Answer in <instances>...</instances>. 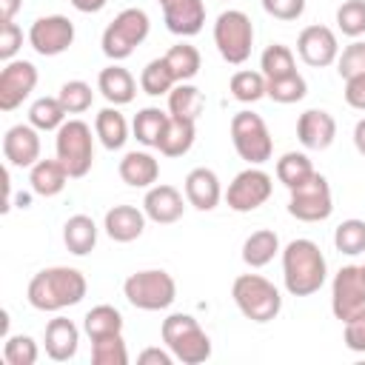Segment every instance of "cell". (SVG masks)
I'll list each match as a JSON object with an SVG mask.
<instances>
[{
  "instance_id": "44dd1931",
  "label": "cell",
  "mask_w": 365,
  "mask_h": 365,
  "mask_svg": "<svg viewBox=\"0 0 365 365\" xmlns=\"http://www.w3.org/2000/svg\"><path fill=\"white\" fill-rule=\"evenodd\" d=\"M43 345H46L48 359L68 362V359H74V354L80 348V328L66 317H54V319L46 322Z\"/></svg>"
},
{
  "instance_id": "d590c367",
  "label": "cell",
  "mask_w": 365,
  "mask_h": 365,
  "mask_svg": "<svg viewBox=\"0 0 365 365\" xmlns=\"http://www.w3.org/2000/svg\"><path fill=\"white\" fill-rule=\"evenodd\" d=\"M66 117H68V111L63 108L60 97H37L29 108V123L37 131H57L66 123Z\"/></svg>"
},
{
  "instance_id": "277c9868",
  "label": "cell",
  "mask_w": 365,
  "mask_h": 365,
  "mask_svg": "<svg viewBox=\"0 0 365 365\" xmlns=\"http://www.w3.org/2000/svg\"><path fill=\"white\" fill-rule=\"evenodd\" d=\"M231 299L245 319L259 325L277 319V314L282 311L279 288L259 274H240L231 285Z\"/></svg>"
},
{
  "instance_id": "8d00e7d4",
  "label": "cell",
  "mask_w": 365,
  "mask_h": 365,
  "mask_svg": "<svg viewBox=\"0 0 365 365\" xmlns=\"http://www.w3.org/2000/svg\"><path fill=\"white\" fill-rule=\"evenodd\" d=\"M231 97L237 103H257L265 97V88H268V80L262 71H251V68H240L231 74Z\"/></svg>"
},
{
  "instance_id": "f5cc1de1",
  "label": "cell",
  "mask_w": 365,
  "mask_h": 365,
  "mask_svg": "<svg viewBox=\"0 0 365 365\" xmlns=\"http://www.w3.org/2000/svg\"><path fill=\"white\" fill-rule=\"evenodd\" d=\"M77 11H83V14H97V11H103L106 9V3L108 0H68Z\"/></svg>"
},
{
  "instance_id": "7a4b0ae2",
  "label": "cell",
  "mask_w": 365,
  "mask_h": 365,
  "mask_svg": "<svg viewBox=\"0 0 365 365\" xmlns=\"http://www.w3.org/2000/svg\"><path fill=\"white\" fill-rule=\"evenodd\" d=\"M328 279L325 254L314 240H291L282 248V282L291 297H311Z\"/></svg>"
},
{
  "instance_id": "7402d4cb",
  "label": "cell",
  "mask_w": 365,
  "mask_h": 365,
  "mask_svg": "<svg viewBox=\"0 0 365 365\" xmlns=\"http://www.w3.org/2000/svg\"><path fill=\"white\" fill-rule=\"evenodd\" d=\"M145 211L137 205H114L103 217V228L114 242H134L145 231Z\"/></svg>"
},
{
  "instance_id": "4316f807",
  "label": "cell",
  "mask_w": 365,
  "mask_h": 365,
  "mask_svg": "<svg viewBox=\"0 0 365 365\" xmlns=\"http://www.w3.org/2000/svg\"><path fill=\"white\" fill-rule=\"evenodd\" d=\"M168 120H171L168 111H163V108H157V106H145V108H140V111L134 114L131 131H134V137H137L140 145L157 148L160 140H163V134H165Z\"/></svg>"
},
{
  "instance_id": "484cf974",
  "label": "cell",
  "mask_w": 365,
  "mask_h": 365,
  "mask_svg": "<svg viewBox=\"0 0 365 365\" xmlns=\"http://www.w3.org/2000/svg\"><path fill=\"white\" fill-rule=\"evenodd\" d=\"M94 134L108 151H120L128 140V123L120 114V106H106L94 117Z\"/></svg>"
},
{
  "instance_id": "9a60e30c",
  "label": "cell",
  "mask_w": 365,
  "mask_h": 365,
  "mask_svg": "<svg viewBox=\"0 0 365 365\" xmlns=\"http://www.w3.org/2000/svg\"><path fill=\"white\" fill-rule=\"evenodd\" d=\"M297 54L311 68H325L339 57V40L328 26H305L297 37Z\"/></svg>"
},
{
  "instance_id": "681fc988",
  "label": "cell",
  "mask_w": 365,
  "mask_h": 365,
  "mask_svg": "<svg viewBox=\"0 0 365 365\" xmlns=\"http://www.w3.org/2000/svg\"><path fill=\"white\" fill-rule=\"evenodd\" d=\"M345 103L356 111H365V74H356V77H348L345 80Z\"/></svg>"
},
{
  "instance_id": "7dc6e473",
  "label": "cell",
  "mask_w": 365,
  "mask_h": 365,
  "mask_svg": "<svg viewBox=\"0 0 365 365\" xmlns=\"http://www.w3.org/2000/svg\"><path fill=\"white\" fill-rule=\"evenodd\" d=\"M23 48V29L11 23H0V60H14V54Z\"/></svg>"
},
{
  "instance_id": "f6af8a7d",
  "label": "cell",
  "mask_w": 365,
  "mask_h": 365,
  "mask_svg": "<svg viewBox=\"0 0 365 365\" xmlns=\"http://www.w3.org/2000/svg\"><path fill=\"white\" fill-rule=\"evenodd\" d=\"M336 74L342 80L356 77V74H365V40H354V43H348L339 51V57H336Z\"/></svg>"
},
{
  "instance_id": "c3c4849f",
  "label": "cell",
  "mask_w": 365,
  "mask_h": 365,
  "mask_svg": "<svg viewBox=\"0 0 365 365\" xmlns=\"http://www.w3.org/2000/svg\"><path fill=\"white\" fill-rule=\"evenodd\" d=\"M342 339H345V348L354 351V354H365V308L351 317L345 322V331H342Z\"/></svg>"
},
{
  "instance_id": "b9f144b4",
  "label": "cell",
  "mask_w": 365,
  "mask_h": 365,
  "mask_svg": "<svg viewBox=\"0 0 365 365\" xmlns=\"http://www.w3.org/2000/svg\"><path fill=\"white\" fill-rule=\"evenodd\" d=\"M91 362L94 365H128V351L123 334H111L91 342Z\"/></svg>"
},
{
  "instance_id": "f546056e",
  "label": "cell",
  "mask_w": 365,
  "mask_h": 365,
  "mask_svg": "<svg viewBox=\"0 0 365 365\" xmlns=\"http://www.w3.org/2000/svg\"><path fill=\"white\" fill-rule=\"evenodd\" d=\"M194 137H197V123L194 120H182V117H171L168 125H165V134L157 145V151L163 157H182L191 151L194 145Z\"/></svg>"
},
{
  "instance_id": "30bf717a",
  "label": "cell",
  "mask_w": 365,
  "mask_h": 365,
  "mask_svg": "<svg viewBox=\"0 0 365 365\" xmlns=\"http://www.w3.org/2000/svg\"><path fill=\"white\" fill-rule=\"evenodd\" d=\"M331 211H334V194L322 174H314L302 185L291 188L288 214L297 217L299 222H322L331 217Z\"/></svg>"
},
{
  "instance_id": "1f68e13d",
  "label": "cell",
  "mask_w": 365,
  "mask_h": 365,
  "mask_svg": "<svg viewBox=\"0 0 365 365\" xmlns=\"http://www.w3.org/2000/svg\"><path fill=\"white\" fill-rule=\"evenodd\" d=\"M277 180L291 191L297 185H302L305 180H311L317 171H314V163L305 151H285L279 160H277Z\"/></svg>"
},
{
  "instance_id": "f907efd6",
  "label": "cell",
  "mask_w": 365,
  "mask_h": 365,
  "mask_svg": "<svg viewBox=\"0 0 365 365\" xmlns=\"http://www.w3.org/2000/svg\"><path fill=\"white\" fill-rule=\"evenodd\" d=\"M137 362L140 365H171L174 362V354L165 348H145V351H140L137 354Z\"/></svg>"
},
{
  "instance_id": "d4e9b609",
  "label": "cell",
  "mask_w": 365,
  "mask_h": 365,
  "mask_svg": "<svg viewBox=\"0 0 365 365\" xmlns=\"http://www.w3.org/2000/svg\"><path fill=\"white\" fill-rule=\"evenodd\" d=\"M68 171L66 165L54 157V160H37L31 168H29V185L37 197H57L66 182H68Z\"/></svg>"
},
{
  "instance_id": "e0dca14e",
  "label": "cell",
  "mask_w": 365,
  "mask_h": 365,
  "mask_svg": "<svg viewBox=\"0 0 365 365\" xmlns=\"http://www.w3.org/2000/svg\"><path fill=\"white\" fill-rule=\"evenodd\" d=\"M185 202H188V200H182V194H180L174 185H168V182H154L151 188H145L143 211H145V217H148L151 222H157V225H171V222H177V220L182 217Z\"/></svg>"
},
{
  "instance_id": "f35d334b",
  "label": "cell",
  "mask_w": 365,
  "mask_h": 365,
  "mask_svg": "<svg viewBox=\"0 0 365 365\" xmlns=\"http://www.w3.org/2000/svg\"><path fill=\"white\" fill-rule=\"evenodd\" d=\"M305 94H308V83H305V77L299 71L277 77V80H268V88H265V97H271L274 103H282V106L299 103Z\"/></svg>"
},
{
  "instance_id": "d6a6232c",
  "label": "cell",
  "mask_w": 365,
  "mask_h": 365,
  "mask_svg": "<svg viewBox=\"0 0 365 365\" xmlns=\"http://www.w3.org/2000/svg\"><path fill=\"white\" fill-rule=\"evenodd\" d=\"M83 331L86 336L94 342V339H103V336H111V334H123V314L114 308V305H94L86 317H83Z\"/></svg>"
},
{
  "instance_id": "8fae6325",
  "label": "cell",
  "mask_w": 365,
  "mask_h": 365,
  "mask_svg": "<svg viewBox=\"0 0 365 365\" xmlns=\"http://www.w3.org/2000/svg\"><path fill=\"white\" fill-rule=\"evenodd\" d=\"M274 191V180L271 174H265L259 165H248L242 168L231 182H228V191H225V202L231 211L237 214H248V211H257L259 205L268 202Z\"/></svg>"
},
{
  "instance_id": "83f0119b",
  "label": "cell",
  "mask_w": 365,
  "mask_h": 365,
  "mask_svg": "<svg viewBox=\"0 0 365 365\" xmlns=\"http://www.w3.org/2000/svg\"><path fill=\"white\" fill-rule=\"evenodd\" d=\"M97 231L100 228L88 214H74L63 225V242L74 257H86L97 245Z\"/></svg>"
},
{
  "instance_id": "3957f363",
  "label": "cell",
  "mask_w": 365,
  "mask_h": 365,
  "mask_svg": "<svg viewBox=\"0 0 365 365\" xmlns=\"http://www.w3.org/2000/svg\"><path fill=\"white\" fill-rule=\"evenodd\" d=\"M160 336L165 348L174 354V359H180L182 365H200L211 356V336L191 314H168L160 325Z\"/></svg>"
},
{
  "instance_id": "9c48e42d",
  "label": "cell",
  "mask_w": 365,
  "mask_h": 365,
  "mask_svg": "<svg viewBox=\"0 0 365 365\" xmlns=\"http://www.w3.org/2000/svg\"><path fill=\"white\" fill-rule=\"evenodd\" d=\"M231 143H234V151L248 165H262L274 154V140H271L265 120L248 108H242L231 117Z\"/></svg>"
},
{
  "instance_id": "ee69618b",
  "label": "cell",
  "mask_w": 365,
  "mask_h": 365,
  "mask_svg": "<svg viewBox=\"0 0 365 365\" xmlns=\"http://www.w3.org/2000/svg\"><path fill=\"white\" fill-rule=\"evenodd\" d=\"M336 29L345 37L359 40L365 34V0H345L336 9Z\"/></svg>"
},
{
  "instance_id": "5bb4252c",
  "label": "cell",
  "mask_w": 365,
  "mask_h": 365,
  "mask_svg": "<svg viewBox=\"0 0 365 365\" xmlns=\"http://www.w3.org/2000/svg\"><path fill=\"white\" fill-rule=\"evenodd\" d=\"M40 74L31 60H9L0 71V111H14L34 91Z\"/></svg>"
},
{
  "instance_id": "7c38bea8",
  "label": "cell",
  "mask_w": 365,
  "mask_h": 365,
  "mask_svg": "<svg viewBox=\"0 0 365 365\" xmlns=\"http://www.w3.org/2000/svg\"><path fill=\"white\" fill-rule=\"evenodd\" d=\"M365 308V277L362 265H342L331 282V311L345 325Z\"/></svg>"
},
{
  "instance_id": "e575fe53",
  "label": "cell",
  "mask_w": 365,
  "mask_h": 365,
  "mask_svg": "<svg viewBox=\"0 0 365 365\" xmlns=\"http://www.w3.org/2000/svg\"><path fill=\"white\" fill-rule=\"evenodd\" d=\"M174 86H177V77H174V71L168 68L165 57H154V60H148L145 68L140 71V88H143L148 97L168 94Z\"/></svg>"
},
{
  "instance_id": "9f6ffc18",
  "label": "cell",
  "mask_w": 365,
  "mask_h": 365,
  "mask_svg": "<svg viewBox=\"0 0 365 365\" xmlns=\"http://www.w3.org/2000/svg\"><path fill=\"white\" fill-rule=\"evenodd\" d=\"M362 277H365V265H362Z\"/></svg>"
},
{
  "instance_id": "ab89813d",
  "label": "cell",
  "mask_w": 365,
  "mask_h": 365,
  "mask_svg": "<svg viewBox=\"0 0 365 365\" xmlns=\"http://www.w3.org/2000/svg\"><path fill=\"white\" fill-rule=\"evenodd\" d=\"M334 245L339 254H348V257H356L365 251V220H342L336 228H334Z\"/></svg>"
},
{
  "instance_id": "7bdbcfd3",
  "label": "cell",
  "mask_w": 365,
  "mask_h": 365,
  "mask_svg": "<svg viewBox=\"0 0 365 365\" xmlns=\"http://www.w3.org/2000/svg\"><path fill=\"white\" fill-rule=\"evenodd\" d=\"M57 97H60V103H63V108L68 114H83L94 103V91H91V86L86 80H68V83H63L60 91H57Z\"/></svg>"
},
{
  "instance_id": "5b68a950",
  "label": "cell",
  "mask_w": 365,
  "mask_h": 365,
  "mask_svg": "<svg viewBox=\"0 0 365 365\" xmlns=\"http://www.w3.org/2000/svg\"><path fill=\"white\" fill-rule=\"evenodd\" d=\"M148 31H151L148 14H145L143 9H137V6H128V9H123V11L106 26L103 40H100L103 54H106L108 60H114V63L128 60V57L134 54V48H137L140 43H145Z\"/></svg>"
},
{
  "instance_id": "4fadbf2b",
  "label": "cell",
  "mask_w": 365,
  "mask_h": 365,
  "mask_svg": "<svg viewBox=\"0 0 365 365\" xmlns=\"http://www.w3.org/2000/svg\"><path fill=\"white\" fill-rule=\"evenodd\" d=\"M74 43V23L66 14H46L29 26V46L40 57H57Z\"/></svg>"
},
{
  "instance_id": "ffe728a7",
  "label": "cell",
  "mask_w": 365,
  "mask_h": 365,
  "mask_svg": "<svg viewBox=\"0 0 365 365\" xmlns=\"http://www.w3.org/2000/svg\"><path fill=\"white\" fill-rule=\"evenodd\" d=\"M182 191H185V200L188 205H194L197 211H214L222 200V185H220V177L214 168H205V165H197L185 174V182H182Z\"/></svg>"
},
{
  "instance_id": "d6986e66",
  "label": "cell",
  "mask_w": 365,
  "mask_h": 365,
  "mask_svg": "<svg viewBox=\"0 0 365 365\" xmlns=\"http://www.w3.org/2000/svg\"><path fill=\"white\" fill-rule=\"evenodd\" d=\"M297 137L308 151H325L336 140V120L325 108H308L297 120Z\"/></svg>"
},
{
  "instance_id": "74e56055",
  "label": "cell",
  "mask_w": 365,
  "mask_h": 365,
  "mask_svg": "<svg viewBox=\"0 0 365 365\" xmlns=\"http://www.w3.org/2000/svg\"><path fill=\"white\" fill-rule=\"evenodd\" d=\"M259 71L265 74V80H277V77H285V74H294L297 71V60H294V51L282 43H271L265 46L262 57H259Z\"/></svg>"
},
{
  "instance_id": "816d5d0a",
  "label": "cell",
  "mask_w": 365,
  "mask_h": 365,
  "mask_svg": "<svg viewBox=\"0 0 365 365\" xmlns=\"http://www.w3.org/2000/svg\"><path fill=\"white\" fill-rule=\"evenodd\" d=\"M20 9H23V0H0V23H11Z\"/></svg>"
},
{
  "instance_id": "bcb514c9",
  "label": "cell",
  "mask_w": 365,
  "mask_h": 365,
  "mask_svg": "<svg viewBox=\"0 0 365 365\" xmlns=\"http://www.w3.org/2000/svg\"><path fill=\"white\" fill-rule=\"evenodd\" d=\"M262 9H265L268 17L291 23V20H299L302 17L305 0H262Z\"/></svg>"
},
{
  "instance_id": "52a82bcc",
  "label": "cell",
  "mask_w": 365,
  "mask_h": 365,
  "mask_svg": "<svg viewBox=\"0 0 365 365\" xmlns=\"http://www.w3.org/2000/svg\"><path fill=\"white\" fill-rule=\"evenodd\" d=\"M214 46L231 66H242L254 48V23L240 9H225L214 20Z\"/></svg>"
},
{
  "instance_id": "836d02e7",
  "label": "cell",
  "mask_w": 365,
  "mask_h": 365,
  "mask_svg": "<svg viewBox=\"0 0 365 365\" xmlns=\"http://www.w3.org/2000/svg\"><path fill=\"white\" fill-rule=\"evenodd\" d=\"M163 57H165L168 68L174 71L177 83H191V80L200 74L202 57H200L197 46H191V43H177V46H171V48H168Z\"/></svg>"
},
{
  "instance_id": "f1b7e54d",
  "label": "cell",
  "mask_w": 365,
  "mask_h": 365,
  "mask_svg": "<svg viewBox=\"0 0 365 365\" xmlns=\"http://www.w3.org/2000/svg\"><path fill=\"white\" fill-rule=\"evenodd\" d=\"M279 254V237L271 228H257L242 242V262L248 268H262Z\"/></svg>"
},
{
  "instance_id": "4dcf8cb0",
  "label": "cell",
  "mask_w": 365,
  "mask_h": 365,
  "mask_svg": "<svg viewBox=\"0 0 365 365\" xmlns=\"http://www.w3.org/2000/svg\"><path fill=\"white\" fill-rule=\"evenodd\" d=\"M202 106H205V97L194 83H177L168 91V114L171 117H182V120L197 123V117L202 114Z\"/></svg>"
},
{
  "instance_id": "60d3db41",
  "label": "cell",
  "mask_w": 365,
  "mask_h": 365,
  "mask_svg": "<svg viewBox=\"0 0 365 365\" xmlns=\"http://www.w3.org/2000/svg\"><path fill=\"white\" fill-rule=\"evenodd\" d=\"M6 365H34L40 359V348L29 334H9L3 342Z\"/></svg>"
},
{
  "instance_id": "cb8c5ba5",
  "label": "cell",
  "mask_w": 365,
  "mask_h": 365,
  "mask_svg": "<svg viewBox=\"0 0 365 365\" xmlns=\"http://www.w3.org/2000/svg\"><path fill=\"white\" fill-rule=\"evenodd\" d=\"M117 171H120V180L125 185L151 188L157 182V177H160V163H157V157L151 151H128V154H123Z\"/></svg>"
},
{
  "instance_id": "6da1fadb",
  "label": "cell",
  "mask_w": 365,
  "mask_h": 365,
  "mask_svg": "<svg viewBox=\"0 0 365 365\" xmlns=\"http://www.w3.org/2000/svg\"><path fill=\"white\" fill-rule=\"evenodd\" d=\"M86 291H88V282L83 271L68 268V265H51V268L37 271L29 279L26 299L34 311H63V308L83 302Z\"/></svg>"
},
{
  "instance_id": "11a10c76",
  "label": "cell",
  "mask_w": 365,
  "mask_h": 365,
  "mask_svg": "<svg viewBox=\"0 0 365 365\" xmlns=\"http://www.w3.org/2000/svg\"><path fill=\"white\" fill-rule=\"evenodd\" d=\"M3 188H6V200H3V214L11 208V177H9V168H3Z\"/></svg>"
},
{
  "instance_id": "603a6c76",
  "label": "cell",
  "mask_w": 365,
  "mask_h": 365,
  "mask_svg": "<svg viewBox=\"0 0 365 365\" xmlns=\"http://www.w3.org/2000/svg\"><path fill=\"white\" fill-rule=\"evenodd\" d=\"M97 91L108 100V106H128L137 94V80L131 77L128 68L111 63L97 74Z\"/></svg>"
},
{
  "instance_id": "2e32d148",
  "label": "cell",
  "mask_w": 365,
  "mask_h": 365,
  "mask_svg": "<svg viewBox=\"0 0 365 365\" xmlns=\"http://www.w3.org/2000/svg\"><path fill=\"white\" fill-rule=\"evenodd\" d=\"M40 131L31 123H17L3 137V157L14 168H31L40 160Z\"/></svg>"
},
{
  "instance_id": "db71d44e",
  "label": "cell",
  "mask_w": 365,
  "mask_h": 365,
  "mask_svg": "<svg viewBox=\"0 0 365 365\" xmlns=\"http://www.w3.org/2000/svg\"><path fill=\"white\" fill-rule=\"evenodd\" d=\"M354 148L365 157V117L356 120V125H354Z\"/></svg>"
},
{
  "instance_id": "6f0895ef",
  "label": "cell",
  "mask_w": 365,
  "mask_h": 365,
  "mask_svg": "<svg viewBox=\"0 0 365 365\" xmlns=\"http://www.w3.org/2000/svg\"><path fill=\"white\" fill-rule=\"evenodd\" d=\"M157 3H163V0H157Z\"/></svg>"
},
{
  "instance_id": "ac0fdd59",
  "label": "cell",
  "mask_w": 365,
  "mask_h": 365,
  "mask_svg": "<svg viewBox=\"0 0 365 365\" xmlns=\"http://www.w3.org/2000/svg\"><path fill=\"white\" fill-rule=\"evenodd\" d=\"M163 23L177 37H194L205 26V3L202 0H163Z\"/></svg>"
},
{
  "instance_id": "ba28073f",
  "label": "cell",
  "mask_w": 365,
  "mask_h": 365,
  "mask_svg": "<svg viewBox=\"0 0 365 365\" xmlns=\"http://www.w3.org/2000/svg\"><path fill=\"white\" fill-rule=\"evenodd\" d=\"M54 154L57 160L66 165L71 180H80L91 171L94 165V137H91V125L83 120H66L57 128L54 137Z\"/></svg>"
},
{
  "instance_id": "8992f818",
  "label": "cell",
  "mask_w": 365,
  "mask_h": 365,
  "mask_svg": "<svg viewBox=\"0 0 365 365\" xmlns=\"http://www.w3.org/2000/svg\"><path fill=\"white\" fill-rule=\"evenodd\" d=\"M123 294L140 311H165L177 299V282L163 268H145V271H134L123 282Z\"/></svg>"
}]
</instances>
